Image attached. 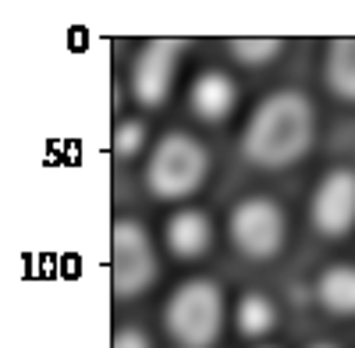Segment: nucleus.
I'll list each match as a JSON object with an SVG mask.
<instances>
[{"instance_id": "nucleus-6", "label": "nucleus", "mask_w": 355, "mask_h": 348, "mask_svg": "<svg viewBox=\"0 0 355 348\" xmlns=\"http://www.w3.org/2000/svg\"><path fill=\"white\" fill-rule=\"evenodd\" d=\"M185 53V40H150L139 57H135V68H132V93L142 107H164L171 89H174V78H178V61Z\"/></svg>"}, {"instance_id": "nucleus-3", "label": "nucleus", "mask_w": 355, "mask_h": 348, "mask_svg": "<svg viewBox=\"0 0 355 348\" xmlns=\"http://www.w3.org/2000/svg\"><path fill=\"white\" fill-rule=\"evenodd\" d=\"M206 174H210V153L202 150V142L185 132H167L146 164V189L164 202H178L199 192Z\"/></svg>"}, {"instance_id": "nucleus-2", "label": "nucleus", "mask_w": 355, "mask_h": 348, "mask_svg": "<svg viewBox=\"0 0 355 348\" xmlns=\"http://www.w3.org/2000/svg\"><path fill=\"white\" fill-rule=\"evenodd\" d=\"M164 327L182 348H214L224 331V292L210 277H192L174 288L164 306Z\"/></svg>"}, {"instance_id": "nucleus-9", "label": "nucleus", "mask_w": 355, "mask_h": 348, "mask_svg": "<svg viewBox=\"0 0 355 348\" xmlns=\"http://www.w3.org/2000/svg\"><path fill=\"white\" fill-rule=\"evenodd\" d=\"M164 238L178 259H202L214 245V224L202 210H178L164 227Z\"/></svg>"}, {"instance_id": "nucleus-11", "label": "nucleus", "mask_w": 355, "mask_h": 348, "mask_svg": "<svg viewBox=\"0 0 355 348\" xmlns=\"http://www.w3.org/2000/svg\"><path fill=\"white\" fill-rule=\"evenodd\" d=\"M316 299L334 316H355V267L352 263L327 267L316 281Z\"/></svg>"}, {"instance_id": "nucleus-12", "label": "nucleus", "mask_w": 355, "mask_h": 348, "mask_svg": "<svg viewBox=\"0 0 355 348\" xmlns=\"http://www.w3.org/2000/svg\"><path fill=\"white\" fill-rule=\"evenodd\" d=\"M234 327H239L242 338H252V341L266 338V334L277 327V309H274V302L266 299L263 292L242 295L239 309H234Z\"/></svg>"}, {"instance_id": "nucleus-13", "label": "nucleus", "mask_w": 355, "mask_h": 348, "mask_svg": "<svg viewBox=\"0 0 355 348\" xmlns=\"http://www.w3.org/2000/svg\"><path fill=\"white\" fill-rule=\"evenodd\" d=\"M227 50H231V57L239 64L259 68V64H270L274 57L284 50V40H277V36H239V40L227 43Z\"/></svg>"}, {"instance_id": "nucleus-16", "label": "nucleus", "mask_w": 355, "mask_h": 348, "mask_svg": "<svg viewBox=\"0 0 355 348\" xmlns=\"http://www.w3.org/2000/svg\"><path fill=\"white\" fill-rule=\"evenodd\" d=\"M309 348H338V345H331V341H316V345H309Z\"/></svg>"}, {"instance_id": "nucleus-1", "label": "nucleus", "mask_w": 355, "mask_h": 348, "mask_svg": "<svg viewBox=\"0 0 355 348\" xmlns=\"http://www.w3.org/2000/svg\"><path fill=\"white\" fill-rule=\"evenodd\" d=\"M316 139V107L306 93L281 89L256 103L242 132V153L263 171H284L299 164Z\"/></svg>"}, {"instance_id": "nucleus-8", "label": "nucleus", "mask_w": 355, "mask_h": 348, "mask_svg": "<svg viewBox=\"0 0 355 348\" xmlns=\"http://www.w3.org/2000/svg\"><path fill=\"white\" fill-rule=\"evenodd\" d=\"M189 107L199 121H227L234 107H239V85H234V78L227 71H202L196 75L192 89H189Z\"/></svg>"}, {"instance_id": "nucleus-7", "label": "nucleus", "mask_w": 355, "mask_h": 348, "mask_svg": "<svg viewBox=\"0 0 355 348\" xmlns=\"http://www.w3.org/2000/svg\"><path fill=\"white\" fill-rule=\"evenodd\" d=\"M313 227L323 238H345L355 227V167H334L320 178L309 202Z\"/></svg>"}, {"instance_id": "nucleus-14", "label": "nucleus", "mask_w": 355, "mask_h": 348, "mask_svg": "<svg viewBox=\"0 0 355 348\" xmlns=\"http://www.w3.org/2000/svg\"><path fill=\"white\" fill-rule=\"evenodd\" d=\"M110 146H114V153L121 157V160L142 153V146H146V125H142L139 118L121 121V125L114 128V135H110Z\"/></svg>"}, {"instance_id": "nucleus-15", "label": "nucleus", "mask_w": 355, "mask_h": 348, "mask_svg": "<svg viewBox=\"0 0 355 348\" xmlns=\"http://www.w3.org/2000/svg\"><path fill=\"white\" fill-rule=\"evenodd\" d=\"M110 348H153V341H150V334L139 331V327H121V331L114 334V345Z\"/></svg>"}, {"instance_id": "nucleus-10", "label": "nucleus", "mask_w": 355, "mask_h": 348, "mask_svg": "<svg viewBox=\"0 0 355 348\" xmlns=\"http://www.w3.org/2000/svg\"><path fill=\"white\" fill-rule=\"evenodd\" d=\"M323 82H327V89L338 100L355 103V36H341L327 46V57H323Z\"/></svg>"}, {"instance_id": "nucleus-4", "label": "nucleus", "mask_w": 355, "mask_h": 348, "mask_svg": "<svg viewBox=\"0 0 355 348\" xmlns=\"http://www.w3.org/2000/svg\"><path fill=\"white\" fill-rule=\"evenodd\" d=\"M157 284V256L150 231L139 220H117L110 231V292L117 299H139Z\"/></svg>"}, {"instance_id": "nucleus-5", "label": "nucleus", "mask_w": 355, "mask_h": 348, "mask_svg": "<svg viewBox=\"0 0 355 348\" xmlns=\"http://www.w3.org/2000/svg\"><path fill=\"white\" fill-rule=\"evenodd\" d=\"M231 245L249 259H274L288 242V217L270 195H249L227 217Z\"/></svg>"}]
</instances>
